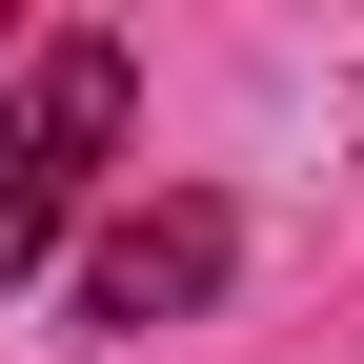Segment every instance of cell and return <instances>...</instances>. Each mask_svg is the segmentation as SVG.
<instances>
[{
  "instance_id": "6da1fadb",
  "label": "cell",
  "mask_w": 364,
  "mask_h": 364,
  "mask_svg": "<svg viewBox=\"0 0 364 364\" xmlns=\"http://www.w3.org/2000/svg\"><path fill=\"white\" fill-rule=\"evenodd\" d=\"M102 162H122V41H21V81H0V284L61 263Z\"/></svg>"
},
{
  "instance_id": "7a4b0ae2",
  "label": "cell",
  "mask_w": 364,
  "mask_h": 364,
  "mask_svg": "<svg viewBox=\"0 0 364 364\" xmlns=\"http://www.w3.org/2000/svg\"><path fill=\"white\" fill-rule=\"evenodd\" d=\"M223 263H243V223H223V203H142V223L81 243V324L142 344V324H182V304H223Z\"/></svg>"
},
{
  "instance_id": "3957f363",
  "label": "cell",
  "mask_w": 364,
  "mask_h": 364,
  "mask_svg": "<svg viewBox=\"0 0 364 364\" xmlns=\"http://www.w3.org/2000/svg\"><path fill=\"white\" fill-rule=\"evenodd\" d=\"M0 61H21V41H0Z\"/></svg>"
}]
</instances>
